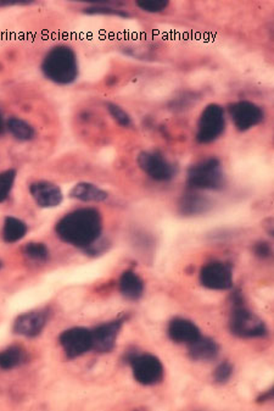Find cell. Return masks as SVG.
Segmentation results:
<instances>
[{
    "label": "cell",
    "mask_w": 274,
    "mask_h": 411,
    "mask_svg": "<svg viewBox=\"0 0 274 411\" xmlns=\"http://www.w3.org/2000/svg\"><path fill=\"white\" fill-rule=\"evenodd\" d=\"M55 232L62 242L87 251L102 236L103 217L98 209H76L57 221Z\"/></svg>",
    "instance_id": "cell-1"
},
{
    "label": "cell",
    "mask_w": 274,
    "mask_h": 411,
    "mask_svg": "<svg viewBox=\"0 0 274 411\" xmlns=\"http://www.w3.org/2000/svg\"><path fill=\"white\" fill-rule=\"evenodd\" d=\"M40 71L50 82L60 86L72 84L80 76L77 54L69 45H55L45 54Z\"/></svg>",
    "instance_id": "cell-2"
},
{
    "label": "cell",
    "mask_w": 274,
    "mask_h": 411,
    "mask_svg": "<svg viewBox=\"0 0 274 411\" xmlns=\"http://www.w3.org/2000/svg\"><path fill=\"white\" fill-rule=\"evenodd\" d=\"M233 305L234 307L229 322L231 334L240 338L265 337L267 334L265 322L245 307L240 292L233 295Z\"/></svg>",
    "instance_id": "cell-3"
},
{
    "label": "cell",
    "mask_w": 274,
    "mask_h": 411,
    "mask_svg": "<svg viewBox=\"0 0 274 411\" xmlns=\"http://www.w3.org/2000/svg\"><path fill=\"white\" fill-rule=\"evenodd\" d=\"M187 183L192 190L219 191L226 185L222 164L217 158H210L192 166L188 171Z\"/></svg>",
    "instance_id": "cell-4"
},
{
    "label": "cell",
    "mask_w": 274,
    "mask_h": 411,
    "mask_svg": "<svg viewBox=\"0 0 274 411\" xmlns=\"http://www.w3.org/2000/svg\"><path fill=\"white\" fill-rule=\"evenodd\" d=\"M226 114L219 104H209L202 110L197 124V141L199 143H212L224 133Z\"/></svg>",
    "instance_id": "cell-5"
},
{
    "label": "cell",
    "mask_w": 274,
    "mask_h": 411,
    "mask_svg": "<svg viewBox=\"0 0 274 411\" xmlns=\"http://www.w3.org/2000/svg\"><path fill=\"white\" fill-rule=\"evenodd\" d=\"M127 361L132 366L134 380L143 385H158L163 380V365L159 358L151 354L127 355Z\"/></svg>",
    "instance_id": "cell-6"
},
{
    "label": "cell",
    "mask_w": 274,
    "mask_h": 411,
    "mask_svg": "<svg viewBox=\"0 0 274 411\" xmlns=\"http://www.w3.org/2000/svg\"><path fill=\"white\" fill-rule=\"evenodd\" d=\"M59 343L69 359H76L78 356L93 351L92 329L86 327H73L66 329L59 337Z\"/></svg>",
    "instance_id": "cell-7"
},
{
    "label": "cell",
    "mask_w": 274,
    "mask_h": 411,
    "mask_svg": "<svg viewBox=\"0 0 274 411\" xmlns=\"http://www.w3.org/2000/svg\"><path fill=\"white\" fill-rule=\"evenodd\" d=\"M137 161L139 168L154 181L168 182L175 177V166L161 153L142 152Z\"/></svg>",
    "instance_id": "cell-8"
},
{
    "label": "cell",
    "mask_w": 274,
    "mask_h": 411,
    "mask_svg": "<svg viewBox=\"0 0 274 411\" xmlns=\"http://www.w3.org/2000/svg\"><path fill=\"white\" fill-rule=\"evenodd\" d=\"M229 114L236 128L241 132L256 127L265 119L263 110L258 105L248 100H241L231 104L229 106Z\"/></svg>",
    "instance_id": "cell-9"
},
{
    "label": "cell",
    "mask_w": 274,
    "mask_h": 411,
    "mask_svg": "<svg viewBox=\"0 0 274 411\" xmlns=\"http://www.w3.org/2000/svg\"><path fill=\"white\" fill-rule=\"evenodd\" d=\"M200 282L209 290H227L233 287V270L224 263L206 264L200 271Z\"/></svg>",
    "instance_id": "cell-10"
},
{
    "label": "cell",
    "mask_w": 274,
    "mask_h": 411,
    "mask_svg": "<svg viewBox=\"0 0 274 411\" xmlns=\"http://www.w3.org/2000/svg\"><path fill=\"white\" fill-rule=\"evenodd\" d=\"M124 321V319H116L92 329L93 351L98 353H110L114 351Z\"/></svg>",
    "instance_id": "cell-11"
},
{
    "label": "cell",
    "mask_w": 274,
    "mask_h": 411,
    "mask_svg": "<svg viewBox=\"0 0 274 411\" xmlns=\"http://www.w3.org/2000/svg\"><path fill=\"white\" fill-rule=\"evenodd\" d=\"M30 193L38 207L43 209H52L59 207L64 195L60 187L49 181H37L31 183Z\"/></svg>",
    "instance_id": "cell-12"
},
{
    "label": "cell",
    "mask_w": 274,
    "mask_h": 411,
    "mask_svg": "<svg viewBox=\"0 0 274 411\" xmlns=\"http://www.w3.org/2000/svg\"><path fill=\"white\" fill-rule=\"evenodd\" d=\"M48 315L44 312H30L22 314L13 322V334L23 337L35 338L42 334L47 325Z\"/></svg>",
    "instance_id": "cell-13"
},
{
    "label": "cell",
    "mask_w": 274,
    "mask_h": 411,
    "mask_svg": "<svg viewBox=\"0 0 274 411\" xmlns=\"http://www.w3.org/2000/svg\"><path fill=\"white\" fill-rule=\"evenodd\" d=\"M168 336L173 342L190 344L202 337V332L192 321L177 317L168 325Z\"/></svg>",
    "instance_id": "cell-14"
},
{
    "label": "cell",
    "mask_w": 274,
    "mask_h": 411,
    "mask_svg": "<svg viewBox=\"0 0 274 411\" xmlns=\"http://www.w3.org/2000/svg\"><path fill=\"white\" fill-rule=\"evenodd\" d=\"M178 208L185 217H197L209 212L212 208V203L205 195L199 194L197 192H188L180 198Z\"/></svg>",
    "instance_id": "cell-15"
},
{
    "label": "cell",
    "mask_w": 274,
    "mask_h": 411,
    "mask_svg": "<svg viewBox=\"0 0 274 411\" xmlns=\"http://www.w3.org/2000/svg\"><path fill=\"white\" fill-rule=\"evenodd\" d=\"M219 344L209 337L197 338L189 344V356L195 361H211L219 355Z\"/></svg>",
    "instance_id": "cell-16"
},
{
    "label": "cell",
    "mask_w": 274,
    "mask_h": 411,
    "mask_svg": "<svg viewBox=\"0 0 274 411\" xmlns=\"http://www.w3.org/2000/svg\"><path fill=\"white\" fill-rule=\"evenodd\" d=\"M119 288L124 298L128 300H139L144 293V282L134 271L127 270L121 275Z\"/></svg>",
    "instance_id": "cell-17"
},
{
    "label": "cell",
    "mask_w": 274,
    "mask_h": 411,
    "mask_svg": "<svg viewBox=\"0 0 274 411\" xmlns=\"http://www.w3.org/2000/svg\"><path fill=\"white\" fill-rule=\"evenodd\" d=\"M70 197L72 199L86 202V203H90V202L100 203V202H105L109 198V194L102 188L93 185V183L81 182L70 191Z\"/></svg>",
    "instance_id": "cell-18"
},
{
    "label": "cell",
    "mask_w": 274,
    "mask_h": 411,
    "mask_svg": "<svg viewBox=\"0 0 274 411\" xmlns=\"http://www.w3.org/2000/svg\"><path fill=\"white\" fill-rule=\"evenodd\" d=\"M28 232V226L26 222L20 220L18 217H6L3 230H1V239L5 243H16L21 241Z\"/></svg>",
    "instance_id": "cell-19"
},
{
    "label": "cell",
    "mask_w": 274,
    "mask_h": 411,
    "mask_svg": "<svg viewBox=\"0 0 274 411\" xmlns=\"http://www.w3.org/2000/svg\"><path fill=\"white\" fill-rule=\"evenodd\" d=\"M27 360V353L22 346H11L0 351V370H13Z\"/></svg>",
    "instance_id": "cell-20"
},
{
    "label": "cell",
    "mask_w": 274,
    "mask_h": 411,
    "mask_svg": "<svg viewBox=\"0 0 274 411\" xmlns=\"http://www.w3.org/2000/svg\"><path fill=\"white\" fill-rule=\"evenodd\" d=\"M6 128L13 138L20 142H28L35 137V131L33 126L22 120L20 117H10L6 121Z\"/></svg>",
    "instance_id": "cell-21"
},
{
    "label": "cell",
    "mask_w": 274,
    "mask_h": 411,
    "mask_svg": "<svg viewBox=\"0 0 274 411\" xmlns=\"http://www.w3.org/2000/svg\"><path fill=\"white\" fill-rule=\"evenodd\" d=\"M23 256H26L27 259L35 261V263H44L49 259V249L43 243H27L26 246L22 249Z\"/></svg>",
    "instance_id": "cell-22"
},
{
    "label": "cell",
    "mask_w": 274,
    "mask_h": 411,
    "mask_svg": "<svg viewBox=\"0 0 274 411\" xmlns=\"http://www.w3.org/2000/svg\"><path fill=\"white\" fill-rule=\"evenodd\" d=\"M16 176H18V171L15 169L5 170L3 172H0V203H3L9 198L15 181H16Z\"/></svg>",
    "instance_id": "cell-23"
},
{
    "label": "cell",
    "mask_w": 274,
    "mask_h": 411,
    "mask_svg": "<svg viewBox=\"0 0 274 411\" xmlns=\"http://www.w3.org/2000/svg\"><path fill=\"white\" fill-rule=\"evenodd\" d=\"M106 108L112 119L119 125L124 128H129L133 125L132 117L124 109L121 108L120 105L115 104V103H106Z\"/></svg>",
    "instance_id": "cell-24"
},
{
    "label": "cell",
    "mask_w": 274,
    "mask_h": 411,
    "mask_svg": "<svg viewBox=\"0 0 274 411\" xmlns=\"http://www.w3.org/2000/svg\"><path fill=\"white\" fill-rule=\"evenodd\" d=\"M168 1L165 0H148V1H137V6L139 9L146 11V13H161L168 8Z\"/></svg>",
    "instance_id": "cell-25"
},
{
    "label": "cell",
    "mask_w": 274,
    "mask_h": 411,
    "mask_svg": "<svg viewBox=\"0 0 274 411\" xmlns=\"http://www.w3.org/2000/svg\"><path fill=\"white\" fill-rule=\"evenodd\" d=\"M233 375V366L226 361L219 365L214 371V380L217 383H227Z\"/></svg>",
    "instance_id": "cell-26"
},
{
    "label": "cell",
    "mask_w": 274,
    "mask_h": 411,
    "mask_svg": "<svg viewBox=\"0 0 274 411\" xmlns=\"http://www.w3.org/2000/svg\"><path fill=\"white\" fill-rule=\"evenodd\" d=\"M106 3L102 1V3H95L94 6H90L86 9L87 13H104V15H117V16H128V13H124L121 10L111 9L105 6Z\"/></svg>",
    "instance_id": "cell-27"
},
{
    "label": "cell",
    "mask_w": 274,
    "mask_h": 411,
    "mask_svg": "<svg viewBox=\"0 0 274 411\" xmlns=\"http://www.w3.org/2000/svg\"><path fill=\"white\" fill-rule=\"evenodd\" d=\"M253 251L258 258H262V259H265L270 256L272 253V249H270V244L265 242H258L255 244L253 247Z\"/></svg>",
    "instance_id": "cell-28"
},
{
    "label": "cell",
    "mask_w": 274,
    "mask_h": 411,
    "mask_svg": "<svg viewBox=\"0 0 274 411\" xmlns=\"http://www.w3.org/2000/svg\"><path fill=\"white\" fill-rule=\"evenodd\" d=\"M272 397H273V392L270 390H268V392H265V394H262L261 398H258V402H262V400L265 402V400H268V399H272Z\"/></svg>",
    "instance_id": "cell-29"
},
{
    "label": "cell",
    "mask_w": 274,
    "mask_h": 411,
    "mask_svg": "<svg viewBox=\"0 0 274 411\" xmlns=\"http://www.w3.org/2000/svg\"><path fill=\"white\" fill-rule=\"evenodd\" d=\"M5 128H6V122L4 121V117L0 113V134H3Z\"/></svg>",
    "instance_id": "cell-30"
}]
</instances>
